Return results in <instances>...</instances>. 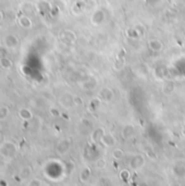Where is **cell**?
<instances>
[{"label":"cell","instance_id":"3","mask_svg":"<svg viewBox=\"0 0 185 186\" xmlns=\"http://www.w3.org/2000/svg\"><path fill=\"white\" fill-rule=\"evenodd\" d=\"M106 163H107V162H106L103 159H99V160L96 162V167L99 168V169H102V168L106 167Z\"/></svg>","mask_w":185,"mask_h":186},{"label":"cell","instance_id":"2","mask_svg":"<svg viewBox=\"0 0 185 186\" xmlns=\"http://www.w3.org/2000/svg\"><path fill=\"white\" fill-rule=\"evenodd\" d=\"M123 155H124V152H123L121 149H118V148H116V149L112 151V157H113L114 159H116V160H120V159H122Z\"/></svg>","mask_w":185,"mask_h":186},{"label":"cell","instance_id":"1","mask_svg":"<svg viewBox=\"0 0 185 186\" xmlns=\"http://www.w3.org/2000/svg\"><path fill=\"white\" fill-rule=\"evenodd\" d=\"M101 141H103V144H105L106 146H112L114 144V139L111 135H103Z\"/></svg>","mask_w":185,"mask_h":186}]
</instances>
